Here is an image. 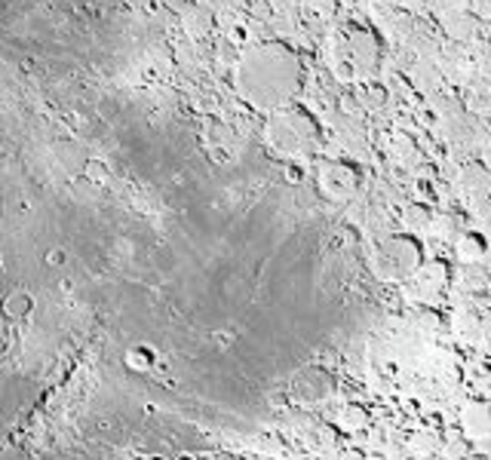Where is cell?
<instances>
[{
	"label": "cell",
	"instance_id": "obj_1",
	"mask_svg": "<svg viewBox=\"0 0 491 460\" xmlns=\"http://www.w3.org/2000/svg\"><path fill=\"white\" fill-rule=\"evenodd\" d=\"M375 277L384 279V283H405V279L414 277V270L424 264L421 246L414 236H390L384 240L375 252Z\"/></svg>",
	"mask_w": 491,
	"mask_h": 460
},
{
	"label": "cell",
	"instance_id": "obj_2",
	"mask_svg": "<svg viewBox=\"0 0 491 460\" xmlns=\"http://www.w3.org/2000/svg\"><path fill=\"white\" fill-rule=\"evenodd\" d=\"M460 427L470 439H485L491 436V408L485 402H467L460 408Z\"/></svg>",
	"mask_w": 491,
	"mask_h": 460
},
{
	"label": "cell",
	"instance_id": "obj_3",
	"mask_svg": "<svg viewBox=\"0 0 491 460\" xmlns=\"http://www.w3.org/2000/svg\"><path fill=\"white\" fill-rule=\"evenodd\" d=\"M485 252H488V243H485V236H482V233H476V230H460V233H458L455 255H458V261L464 267H476L482 258H485Z\"/></svg>",
	"mask_w": 491,
	"mask_h": 460
},
{
	"label": "cell",
	"instance_id": "obj_4",
	"mask_svg": "<svg viewBox=\"0 0 491 460\" xmlns=\"http://www.w3.org/2000/svg\"><path fill=\"white\" fill-rule=\"evenodd\" d=\"M332 387H335V381L323 372V368H310V372H304L298 381H295V390H298V396L307 399V402L325 399V396L332 393Z\"/></svg>",
	"mask_w": 491,
	"mask_h": 460
},
{
	"label": "cell",
	"instance_id": "obj_5",
	"mask_svg": "<svg viewBox=\"0 0 491 460\" xmlns=\"http://www.w3.org/2000/svg\"><path fill=\"white\" fill-rule=\"evenodd\" d=\"M414 283H418L421 292H430V295H436V292H442L445 286H449V279H451V270H449V264L445 261H430V264H421L418 270H414Z\"/></svg>",
	"mask_w": 491,
	"mask_h": 460
},
{
	"label": "cell",
	"instance_id": "obj_6",
	"mask_svg": "<svg viewBox=\"0 0 491 460\" xmlns=\"http://www.w3.org/2000/svg\"><path fill=\"white\" fill-rule=\"evenodd\" d=\"M458 184H460V190H467L473 199H479L482 194H488V190H491V169H485L482 163H479V166H467L464 172H460Z\"/></svg>",
	"mask_w": 491,
	"mask_h": 460
},
{
	"label": "cell",
	"instance_id": "obj_7",
	"mask_svg": "<svg viewBox=\"0 0 491 460\" xmlns=\"http://www.w3.org/2000/svg\"><path fill=\"white\" fill-rule=\"evenodd\" d=\"M427 227L433 230V236H445V240H458V233H460V224L455 215H430Z\"/></svg>",
	"mask_w": 491,
	"mask_h": 460
},
{
	"label": "cell",
	"instance_id": "obj_8",
	"mask_svg": "<svg viewBox=\"0 0 491 460\" xmlns=\"http://www.w3.org/2000/svg\"><path fill=\"white\" fill-rule=\"evenodd\" d=\"M338 424L344 429H362L369 424V414L362 411L360 405H344V408H341V414H338Z\"/></svg>",
	"mask_w": 491,
	"mask_h": 460
},
{
	"label": "cell",
	"instance_id": "obj_9",
	"mask_svg": "<svg viewBox=\"0 0 491 460\" xmlns=\"http://www.w3.org/2000/svg\"><path fill=\"white\" fill-rule=\"evenodd\" d=\"M464 286H467V292H488V286H491V277L488 273H482L479 277V270H464Z\"/></svg>",
	"mask_w": 491,
	"mask_h": 460
},
{
	"label": "cell",
	"instance_id": "obj_10",
	"mask_svg": "<svg viewBox=\"0 0 491 460\" xmlns=\"http://www.w3.org/2000/svg\"><path fill=\"white\" fill-rule=\"evenodd\" d=\"M473 10H476V13H479V16H482V19H491V0H479V3H476V6H473Z\"/></svg>",
	"mask_w": 491,
	"mask_h": 460
},
{
	"label": "cell",
	"instance_id": "obj_11",
	"mask_svg": "<svg viewBox=\"0 0 491 460\" xmlns=\"http://www.w3.org/2000/svg\"><path fill=\"white\" fill-rule=\"evenodd\" d=\"M482 261H485V273H488V277H491V249L485 252V258H482Z\"/></svg>",
	"mask_w": 491,
	"mask_h": 460
},
{
	"label": "cell",
	"instance_id": "obj_12",
	"mask_svg": "<svg viewBox=\"0 0 491 460\" xmlns=\"http://www.w3.org/2000/svg\"><path fill=\"white\" fill-rule=\"evenodd\" d=\"M482 166H485V169H491V151H485V154H482Z\"/></svg>",
	"mask_w": 491,
	"mask_h": 460
},
{
	"label": "cell",
	"instance_id": "obj_13",
	"mask_svg": "<svg viewBox=\"0 0 491 460\" xmlns=\"http://www.w3.org/2000/svg\"><path fill=\"white\" fill-rule=\"evenodd\" d=\"M473 460H488V457H473Z\"/></svg>",
	"mask_w": 491,
	"mask_h": 460
}]
</instances>
